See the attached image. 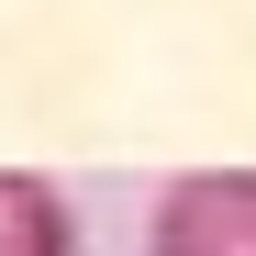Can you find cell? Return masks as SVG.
<instances>
[{"instance_id": "obj_1", "label": "cell", "mask_w": 256, "mask_h": 256, "mask_svg": "<svg viewBox=\"0 0 256 256\" xmlns=\"http://www.w3.org/2000/svg\"><path fill=\"white\" fill-rule=\"evenodd\" d=\"M145 256H256V167H190L156 190Z\"/></svg>"}, {"instance_id": "obj_2", "label": "cell", "mask_w": 256, "mask_h": 256, "mask_svg": "<svg viewBox=\"0 0 256 256\" xmlns=\"http://www.w3.org/2000/svg\"><path fill=\"white\" fill-rule=\"evenodd\" d=\"M0 256H78V212H67L56 178L0 167Z\"/></svg>"}]
</instances>
